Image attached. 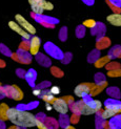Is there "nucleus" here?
Listing matches in <instances>:
<instances>
[{
    "label": "nucleus",
    "instance_id": "f257e3e1",
    "mask_svg": "<svg viewBox=\"0 0 121 129\" xmlns=\"http://www.w3.org/2000/svg\"><path fill=\"white\" fill-rule=\"evenodd\" d=\"M8 119L20 128H30L36 126L37 117L28 110H21L19 108L12 107L8 111Z\"/></svg>",
    "mask_w": 121,
    "mask_h": 129
},
{
    "label": "nucleus",
    "instance_id": "f03ea898",
    "mask_svg": "<svg viewBox=\"0 0 121 129\" xmlns=\"http://www.w3.org/2000/svg\"><path fill=\"white\" fill-rule=\"evenodd\" d=\"M4 93L5 95L11 96L13 100L15 101H21L23 99V92L22 90L16 85H12V86H5L4 88Z\"/></svg>",
    "mask_w": 121,
    "mask_h": 129
},
{
    "label": "nucleus",
    "instance_id": "7ed1b4c3",
    "mask_svg": "<svg viewBox=\"0 0 121 129\" xmlns=\"http://www.w3.org/2000/svg\"><path fill=\"white\" fill-rule=\"evenodd\" d=\"M15 20H16V22L20 25V26L25 30V31H28V33L30 34V35H35L36 34V27L34 26L32 23H30L27 19H25L23 16H21L20 14H17L16 16H15Z\"/></svg>",
    "mask_w": 121,
    "mask_h": 129
},
{
    "label": "nucleus",
    "instance_id": "20e7f679",
    "mask_svg": "<svg viewBox=\"0 0 121 129\" xmlns=\"http://www.w3.org/2000/svg\"><path fill=\"white\" fill-rule=\"evenodd\" d=\"M52 106L60 114H66L69 110V105L62 98H58V99L55 98V100L52 103Z\"/></svg>",
    "mask_w": 121,
    "mask_h": 129
},
{
    "label": "nucleus",
    "instance_id": "39448f33",
    "mask_svg": "<svg viewBox=\"0 0 121 129\" xmlns=\"http://www.w3.org/2000/svg\"><path fill=\"white\" fill-rule=\"evenodd\" d=\"M94 83H81L75 87L74 92L78 98H84L86 95H90L91 89L93 87Z\"/></svg>",
    "mask_w": 121,
    "mask_h": 129
},
{
    "label": "nucleus",
    "instance_id": "423d86ee",
    "mask_svg": "<svg viewBox=\"0 0 121 129\" xmlns=\"http://www.w3.org/2000/svg\"><path fill=\"white\" fill-rule=\"evenodd\" d=\"M40 45H41V40H40L39 37H37V36L31 37V39H30V47H29L30 54L32 56H37L38 54H39Z\"/></svg>",
    "mask_w": 121,
    "mask_h": 129
},
{
    "label": "nucleus",
    "instance_id": "0eeeda50",
    "mask_svg": "<svg viewBox=\"0 0 121 129\" xmlns=\"http://www.w3.org/2000/svg\"><path fill=\"white\" fill-rule=\"evenodd\" d=\"M9 26H10V28L12 30H14L15 33H17L18 35H20L24 40H30L31 39V35L28 33V31H25L16 21H10L9 22Z\"/></svg>",
    "mask_w": 121,
    "mask_h": 129
},
{
    "label": "nucleus",
    "instance_id": "6e6552de",
    "mask_svg": "<svg viewBox=\"0 0 121 129\" xmlns=\"http://www.w3.org/2000/svg\"><path fill=\"white\" fill-rule=\"evenodd\" d=\"M82 99H83L82 101H84L95 112H98V111H100L101 109H102V103H101V101L91 99V95H86V96H84V98H82Z\"/></svg>",
    "mask_w": 121,
    "mask_h": 129
},
{
    "label": "nucleus",
    "instance_id": "1a4fd4ad",
    "mask_svg": "<svg viewBox=\"0 0 121 129\" xmlns=\"http://www.w3.org/2000/svg\"><path fill=\"white\" fill-rule=\"evenodd\" d=\"M45 50L50 55H52L54 58H56V59H61V58L63 57L62 51L59 48H57L52 43H46L45 44Z\"/></svg>",
    "mask_w": 121,
    "mask_h": 129
},
{
    "label": "nucleus",
    "instance_id": "9d476101",
    "mask_svg": "<svg viewBox=\"0 0 121 129\" xmlns=\"http://www.w3.org/2000/svg\"><path fill=\"white\" fill-rule=\"evenodd\" d=\"M104 106H105V108L112 109V110L116 111L117 113L121 112V102L118 101V100H114V99L106 100L105 103H104Z\"/></svg>",
    "mask_w": 121,
    "mask_h": 129
},
{
    "label": "nucleus",
    "instance_id": "9b49d317",
    "mask_svg": "<svg viewBox=\"0 0 121 129\" xmlns=\"http://www.w3.org/2000/svg\"><path fill=\"white\" fill-rule=\"evenodd\" d=\"M43 0H29V3L31 5V9L33 11L34 14L38 15V16H41L43 14V9L41 6V2Z\"/></svg>",
    "mask_w": 121,
    "mask_h": 129
},
{
    "label": "nucleus",
    "instance_id": "f8f14e48",
    "mask_svg": "<svg viewBox=\"0 0 121 129\" xmlns=\"http://www.w3.org/2000/svg\"><path fill=\"white\" fill-rule=\"evenodd\" d=\"M106 20L110 24L114 26H119L121 27V14L120 13H113L106 17Z\"/></svg>",
    "mask_w": 121,
    "mask_h": 129
},
{
    "label": "nucleus",
    "instance_id": "ddd939ff",
    "mask_svg": "<svg viewBox=\"0 0 121 129\" xmlns=\"http://www.w3.org/2000/svg\"><path fill=\"white\" fill-rule=\"evenodd\" d=\"M111 56H104V57H101L99 58V59L96 60V62H95V66H96L97 68H101L103 66H106L107 64H109L111 62Z\"/></svg>",
    "mask_w": 121,
    "mask_h": 129
},
{
    "label": "nucleus",
    "instance_id": "4468645a",
    "mask_svg": "<svg viewBox=\"0 0 121 129\" xmlns=\"http://www.w3.org/2000/svg\"><path fill=\"white\" fill-rule=\"evenodd\" d=\"M100 111H101L100 117H101V119H103V120H110L113 117L117 115V112L116 111H114V110H112V109H109V108L101 109Z\"/></svg>",
    "mask_w": 121,
    "mask_h": 129
},
{
    "label": "nucleus",
    "instance_id": "2eb2a0df",
    "mask_svg": "<svg viewBox=\"0 0 121 129\" xmlns=\"http://www.w3.org/2000/svg\"><path fill=\"white\" fill-rule=\"evenodd\" d=\"M10 107L8 106V104H5V103H1L0 104V121H6L9 120L8 119V111H9Z\"/></svg>",
    "mask_w": 121,
    "mask_h": 129
},
{
    "label": "nucleus",
    "instance_id": "dca6fc26",
    "mask_svg": "<svg viewBox=\"0 0 121 129\" xmlns=\"http://www.w3.org/2000/svg\"><path fill=\"white\" fill-rule=\"evenodd\" d=\"M41 98L45 103H51V104H52L53 101L55 100V95H53L52 93H51L50 90H43L42 94H41Z\"/></svg>",
    "mask_w": 121,
    "mask_h": 129
},
{
    "label": "nucleus",
    "instance_id": "f3484780",
    "mask_svg": "<svg viewBox=\"0 0 121 129\" xmlns=\"http://www.w3.org/2000/svg\"><path fill=\"white\" fill-rule=\"evenodd\" d=\"M36 72L34 69H30L29 72L25 74V79H27V81L29 82V84L33 85V83L35 82V79H36Z\"/></svg>",
    "mask_w": 121,
    "mask_h": 129
},
{
    "label": "nucleus",
    "instance_id": "a211bd4d",
    "mask_svg": "<svg viewBox=\"0 0 121 129\" xmlns=\"http://www.w3.org/2000/svg\"><path fill=\"white\" fill-rule=\"evenodd\" d=\"M111 44V41L110 39H107V38H102V39H100L98 42H97V47L99 49H103L105 48L106 46H109Z\"/></svg>",
    "mask_w": 121,
    "mask_h": 129
},
{
    "label": "nucleus",
    "instance_id": "6ab92c4d",
    "mask_svg": "<svg viewBox=\"0 0 121 129\" xmlns=\"http://www.w3.org/2000/svg\"><path fill=\"white\" fill-rule=\"evenodd\" d=\"M41 6L43 11H52L54 10V4L51 2V1H47V0H43L41 2Z\"/></svg>",
    "mask_w": 121,
    "mask_h": 129
},
{
    "label": "nucleus",
    "instance_id": "aec40b11",
    "mask_svg": "<svg viewBox=\"0 0 121 129\" xmlns=\"http://www.w3.org/2000/svg\"><path fill=\"white\" fill-rule=\"evenodd\" d=\"M83 26L87 27V28H94V27H96V25H97V22L93 20V19H87V20L83 21Z\"/></svg>",
    "mask_w": 121,
    "mask_h": 129
},
{
    "label": "nucleus",
    "instance_id": "412c9836",
    "mask_svg": "<svg viewBox=\"0 0 121 129\" xmlns=\"http://www.w3.org/2000/svg\"><path fill=\"white\" fill-rule=\"evenodd\" d=\"M107 76H109L110 78H117V77H121V68L109 70V73H107Z\"/></svg>",
    "mask_w": 121,
    "mask_h": 129
},
{
    "label": "nucleus",
    "instance_id": "4be33fe9",
    "mask_svg": "<svg viewBox=\"0 0 121 129\" xmlns=\"http://www.w3.org/2000/svg\"><path fill=\"white\" fill-rule=\"evenodd\" d=\"M106 68L109 70H113V69H119L120 68V64L117 62H110L106 65Z\"/></svg>",
    "mask_w": 121,
    "mask_h": 129
},
{
    "label": "nucleus",
    "instance_id": "5701e85b",
    "mask_svg": "<svg viewBox=\"0 0 121 129\" xmlns=\"http://www.w3.org/2000/svg\"><path fill=\"white\" fill-rule=\"evenodd\" d=\"M36 127H37L38 129H49L47 126L45 125V123H43L42 121L38 120V119H37V121H36Z\"/></svg>",
    "mask_w": 121,
    "mask_h": 129
},
{
    "label": "nucleus",
    "instance_id": "b1692460",
    "mask_svg": "<svg viewBox=\"0 0 121 129\" xmlns=\"http://www.w3.org/2000/svg\"><path fill=\"white\" fill-rule=\"evenodd\" d=\"M49 90H50V92L52 93L53 95H56V94H59L60 93V88L58 86H52Z\"/></svg>",
    "mask_w": 121,
    "mask_h": 129
},
{
    "label": "nucleus",
    "instance_id": "393cba45",
    "mask_svg": "<svg viewBox=\"0 0 121 129\" xmlns=\"http://www.w3.org/2000/svg\"><path fill=\"white\" fill-rule=\"evenodd\" d=\"M52 72H53V75L55 77H58V78H59V77H62L63 76V72H62V70L56 68V67H53L52 68Z\"/></svg>",
    "mask_w": 121,
    "mask_h": 129
},
{
    "label": "nucleus",
    "instance_id": "a878e982",
    "mask_svg": "<svg viewBox=\"0 0 121 129\" xmlns=\"http://www.w3.org/2000/svg\"><path fill=\"white\" fill-rule=\"evenodd\" d=\"M113 6H116V8H121V0H107Z\"/></svg>",
    "mask_w": 121,
    "mask_h": 129
},
{
    "label": "nucleus",
    "instance_id": "bb28decb",
    "mask_svg": "<svg viewBox=\"0 0 121 129\" xmlns=\"http://www.w3.org/2000/svg\"><path fill=\"white\" fill-rule=\"evenodd\" d=\"M42 91H43V90L40 89V88H34V89H33V94L36 95V96H41Z\"/></svg>",
    "mask_w": 121,
    "mask_h": 129
},
{
    "label": "nucleus",
    "instance_id": "cd10ccee",
    "mask_svg": "<svg viewBox=\"0 0 121 129\" xmlns=\"http://www.w3.org/2000/svg\"><path fill=\"white\" fill-rule=\"evenodd\" d=\"M63 100H64L66 103H67V104L69 105V103H72V104H73V103H74V98H73V96L72 95H68V96H63V98H62Z\"/></svg>",
    "mask_w": 121,
    "mask_h": 129
},
{
    "label": "nucleus",
    "instance_id": "c85d7f7f",
    "mask_svg": "<svg viewBox=\"0 0 121 129\" xmlns=\"http://www.w3.org/2000/svg\"><path fill=\"white\" fill-rule=\"evenodd\" d=\"M46 110H52L53 109V106H52V104H51V103H46Z\"/></svg>",
    "mask_w": 121,
    "mask_h": 129
},
{
    "label": "nucleus",
    "instance_id": "c756f323",
    "mask_svg": "<svg viewBox=\"0 0 121 129\" xmlns=\"http://www.w3.org/2000/svg\"><path fill=\"white\" fill-rule=\"evenodd\" d=\"M8 129H20V127H18L16 125H13V126H10Z\"/></svg>",
    "mask_w": 121,
    "mask_h": 129
},
{
    "label": "nucleus",
    "instance_id": "7c9ffc66",
    "mask_svg": "<svg viewBox=\"0 0 121 129\" xmlns=\"http://www.w3.org/2000/svg\"><path fill=\"white\" fill-rule=\"evenodd\" d=\"M4 66H5V63H4V61L0 60V67H4Z\"/></svg>",
    "mask_w": 121,
    "mask_h": 129
},
{
    "label": "nucleus",
    "instance_id": "2f4dec72",
    "mask_svg": "<svg viewBox=\"0 0 121 129\" xmlns=\"http://www.w3.org/2000/svg\"><path fill=\"white\" fill-rule=\"evenodd\" d=\"M64 129H76L75 127H73V126H71V125H68V126H66Z\"/></svg>",
    "mask_w": 121,
    "mask_h": 129
},
{
    "label": "nucleus",
    "instance_id": "473e14b6",
    "mask_svg": "<svg viewBox=\"0 0 121 129\" xmlns=\"http://www.w3.org/2000/svg\"><path fill=\"white\" fill-rule=\"evenodd\" d=\"M0 87H1V83H0Z\"/></svg>",
    "mask_w": 121,
    "mask_h": 129
}]
</instances>
